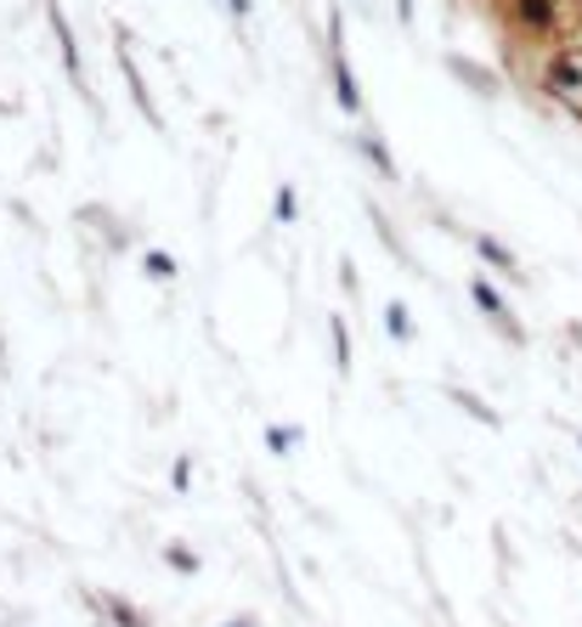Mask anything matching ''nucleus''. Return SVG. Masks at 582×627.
Returning a JSON list of instances; mask_svg holds the SVG:
<instances>
[{"mask_svg":"<svg viewBox=\"0 0 582 627\" xmlns=\"http://www.w3.org/2000/svg\"><path fill=\"white\" fill-rule=\"evenodd\" d=\"M80 599H85V610H91V616H108L114 627H154V616H148V610H141L136 599H125V594H114V588H103V594L85 588Z\"/></svg>","mask_w":582,"mask_h":627,"instance_id":"39448f33","label":"nucleus"},{"mask_svg":"<svg viewBox=\"0 0 582 627\" xmlns=\"http://www.w3.org/2000/svg\"><path fill=\"white\" fill-rule=\"evenodd\" d=\"M464 288H469V306H475V311L487 317V322H493V328L504 333V340H509V346L520 351V346H526V328H520V317L509 311V300H504V288L493 283V272H475V277H469Z\"/></svg>","mask_w":582,"mask_h":627,"instance_id":"f03ea898","label":"nucleus"},{"mask_svg":"<svg viewBox=\"0 0 582 627\" xmlns=\"http://www.w3.org/2000/svg\"><path fill=\"white\" fill-rule=\"evenodd\" d=\"M538 85H543V96H554L560 108H571L582 119V45L576 40L571 45H554V52L543 57Z\"/></svg>","mask_w":582,"mask_h":627,"instance_id":"f257e3e1","label":"nucleus"},{"mask_svg":"<svg viewBox=\"0 0 582 627\" xmlns=\"http://www.w3.org/2000/svg\"><path fill=\"white\" fill-rule=\"evenodd\" d=\"M357 148H362V159L373 164L379 181H396V159H391V148H384V136H379V130H362V136H357Z\"/></svg>","mask_w":582,"mask_h":627,"instance_id":"9d476101","label":"nucleus"},{"mask_svg":"<svg viewBox=\"0 0 582 627\" xmlns=\"http://www.w3.org/2000/svg\"><path fill=\"white\" fill-rule=\"evenodd\" d=\"M96 627H114V621H108V616H96Z\"/></svg>","mask_w":582,"mask_h":627,"instance_id":"b1692460","label":"nucleus"},{"mask_svg":"<svg viewBox=\"0 0 582 627\" xmlns=\"http://www.w3.org/2000/svg\"><path fill=\"white\" fill-rule=\"evenodd\" d=\"M226 7H232V18H250V0H226Z\"/></svg>","mask_w":582,"mask_h":627,"instance_id":"4be33fe9","label":"nucleus"},{"mask_svg":"<svg viewBox=\"0 0 582 627\" xmlns=\"http://www.w3.org/2000/svg\"><path fill=\"white\" fill-rule=\"evenodd\" d=\"M504 18L526 40H560L565 34V0H504Z\"/></svg>","mask_w":582,"mask_h":627,"instance_id":"7ed1b4c3","label":"nucleus"},{"mask_svg":"<svg viewBox=\"0 0 582 627\" xmlns=\"http://www.w3.org/2000/svg\"><path fill=\"white\" fill-rule=\"evenodd\" d=\"M261 442H266V453H272V458H288V453L300 447V429H283V424H266V429H261Z\"/></svg>","mask_w":582,"mask_h":627,"instance_id":"2eb2a0df","label":"nucleus"},{"mask_svg":"<svg viewBox=\"0 0 582 627\" xmlns=\"http://www.w3.org/2000/svg\"><path fill=\"white\" fill-rule=\"evenodd\" d=\"M221 627H261L255 616H232V621H221Z\"/></svg>","mask_w":582,"mask_h":627,"instance_id":"5701e85b","label":"nucleus"},{"mask_svg":"<svg viewBox=\"0 0 582 627\" xmlns=\"http://www.w3.org/2000/svg\"><path fill=\"white\" fill-rule=\"evenodd\" d=\"M141 272H148V277H159V283H176V277H181L176 255H165V249H148V255H141Z\"/></svg>","mask_w":582,"mask_h":627,"instance_id":"f3484780","label":"nucleus"},{"mask_svg":"<svg viewBox=\"0 0 582 627\" xmlns=\"http://www.w3.org/2000/svg\"><path fill=\"white\" fill-rule=\"evenodd\" d=\"M328 346H334L339 379H351V328H346V317H328Z\"/></svg>","mask_w":582,"mask_h":627,"instance_id":"f8f14e48","label":"nucleus"},{"mask_svg":"<svg viewBox=\"0 0 582 627\" xmlns=\"http://www.w3.org/2000/svg\"><path fill=\"white\" fill-rule=\"evenodd\" d=\"M447 68H453V79H464L469 91H480V96H498V79H487L475 63H464V57H447Z\"/></svg>","mask_w":582,"mask_h":627,"instance_id":"4468645a","label":"nucleus"},{"mask_svg":"<svg viewBox=\"0 0 582 627\" xmlns=\"http://www.w3.org/2000/svg\"><path fill=\"white\" fill-rule=\"evenodd\" d=\"M170 492H176V498L192 492V458H176V464H170Z\"/></svg>","mask_w":582,"mask_h":627,"instance_id":"6ab92c4d","label":"nucleus"},{"mask_svg":"<svg viewBox=\"0 0 582 627\" xmlns=\"http://www.w3.org/2000/svg\"><path fill=\"white\" fill-rule=\"evenodd\" d=\"M396 18H402V23H413V0H396Z\"/></svg>","mask_w":582,"mask_h":627,"instance_id":"412c9836","label":"nucleus"},{"mask_svg":"<svg viewBox=\"0 0 582 627\" xmlns=\"http://www.w3.org/2000/svg\"><path fill=\"white\" fill-rule=\"evenodd\" d=\"M368 221L379 226V237H384V249H391V255H396L402 266H413V261H408V249H402V237H396V226L384 221V210H379V204H368Z\"/></svg>","mask_w":582,"mask_h":627,"instance_id":"dca6fc26","label":"nucleus"},{"mask_svg":"<svg viewBox=\"0 0 582 627\" xmlns=\"http://www.w3.org/2000/svg\"><path fill=\"white\" fill-rule=\"evenodd\" d=\"M52 34H57V45H63V68H68L74 91H80V96H91V85H85V63H80V40H74V29H68L63 7H52Z\"/></svg>","mask_w":582,"mask_h":627,"instance_id":"6e6552de","label":"nucleus"},{"mask_svg":"<svg viewBox=\"0 0 582 627\" xmlns=\"http://www.w3.org/2000/svg\"><path fill=\"white\" fill-rule=\"evenodd\" d=\"M119 74H125V85H130L136 114L148 119L154 130H165V119H159V108H154V91H148V79H141V68H136V57H130V40H125V34H119Z\"/></svg>","mask_w":582,"mask_h":627,"instance_id":"0eeeda50","label":"nucleus"},{"mask_svg":"<svg viewBox=\"0 0 582 627\" xmlns=\"http://www.w3.org/2000/svg\"><path fill=\"white\" fill-rule=\"evenodd\" d=\"M165 565H170L176 576H199V571H204L199 549H192V543H181V538H170V543H165Z\"/></svg>","mask_w":582,"mask_h":627,"instance_id":"ddd939ff","label":"nucleus"},{"mask_svg":"<svg viewBox=\"0 0 582 627\" xmlns=\"http://www.w3.org/2000/svg\"><path fill=\"white\" fill-rule=\"evenodd\" d=\"M576 453H582V429H576Z\"/></svg>","mask_w":582,"mask_h":627,"instance_id":"393cba45","label":"nucleus"},{"mask_svg":"<svg viewBox=\"0 0 582 627\" xmlns=\"http://www.w3.org/2000/svg\"><path fill=\"white\" fill-rule=\"evenodd\" d=\"M447 402H458V407H464V413H469L475 424H487V429H504V413H498V407H493L487 396H475L469 384H447Z\"/></svg>","mask_w":582,"mask_h":627,"instance_id":"1a4fd4ad","label":"nucleus"},{"mask_svg":"<svg viewBox=\"0 0 582 627\" xmlns=\"http://www.w3.org/2000/svg\"><path fill=\"white\" fill-rule=\"evenodd\" d=\"M339 283H346V295H351V300L362 295V288H357V266H351V261H339Z\"/></svg>","mask_w":582,"mask_h":627,"instance_id":"aec40b11","label":"nucleus"},{"mask_svg":"<svg viewBox=\"0 0 582 627\" xmlns=\"http://www.w3.org/2000/svg\"><path fill=\"white\" fill-rule=\"evenodd\" d=\"M295 215H300V199H295V187L283 181V187L272 192V221H283V226H288V221H295Z\"/></svg>","mask_w":582,"mask_h":627,"instance_id":"a211bd4d","label":"nucleus"},{"mask_svg":"<svg viewBox=\"0 0 582 627\" xmlns=\"http://www.w3.org/2000/svg\"><path fill=\"white\" fill-rule=\"evenodd\" d=\"M469 249H475V261L487 266L493 277H509V283H526V266H520V255L504 244V237H493V232H475L469 237Z\"/></svg>","mask_w":582,"mask_h":627,"instance_id":"423d86ee","label":"nucleus"},{"mask_svg":"<svg viewBox=\"0 0 582 627\" xmlns=\"http://www.w3.org/2000/svg\"><path fill=\"white\" fill-rule=\"evenodd\" d=\"M384 333H391L396 346H413V340H419V328H413V311H408V300H384Z\"/></svg>","mask_w":582,"mask_h":627,"instance_id":"9b49d317","label":"nucleus"},{"mask_svg":"<svg viewBox=\"0 0 582 627\" xmlns=\"http://www.w3.org/2000/svg\"><path fill=\"white\" fill-rule=\"evenodd\" d=\"M328 79H334V103L357 119L362 114V91H357V74H351V57H346V34H339L334 12H328Z\"/></svg>","mask_w":582,"mask_h":627,"instance_id":"20e7f679","label":"nucleus"}]
</instances>
